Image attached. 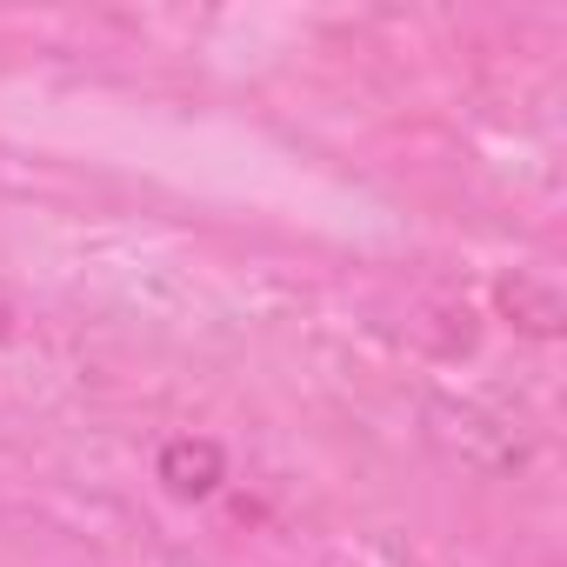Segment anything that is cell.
Returning <instances> with one entry per match:
<instances>
[{"mask_svg":"<svg viewBox=\"0 0 567 567\" xmlns=\"http://www.w3.org/2000/svg\"><path fill=\"white\" fill-rule=\"evenodd\" d=\"M494 308H501L520 334H534V341H560V328H567L560 295L547 288V280H534V274H507L501 288H494Z\"/></svg>","mask_w":567,"mask_h":567,"instance_id":"2","label":"cell"},{"mask_svg":"<svg viewBox=\"0 0 567 567\" xmlns=\"http://www.w3.org/2000/svg\"><path fill=\"white\" fill-rule=\"evenodd\" d=\"M154 474H161L167 494L207 501V494H220V481H227V454H220V441H207V434H174V441L161 447Z\"/></svg>","mask_w":567,"mask_h":567,"instance_id":"1","label":"cell"},{"mask_svg":"<svg viewBox=\"0 0 567 567\" xmlns=\"http://www.w3.org/2000/svg\"><path fill=\"white\" fill-rule=\"evenodd\" d=\"M0 334H8V308H0Z\"/></svg>","mask_w":567,"mask_h":567,"instance_id":"3","label":"cell"}]
</instances>
